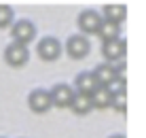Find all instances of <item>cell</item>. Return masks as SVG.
Wrapping results in <instances>:
<instances>
[{"label": "cell", "instance_id": "obj_1", "mask_svg": "<svg viewBox=\"0 0 146 138\" xmlns=\"http://www.w3.org/2000/svg\"><path fill=\"white\" fill-rule=\"evenodd\" d=\"M11 38H13V43H19V45H26L28 47L36 38V25H34V21H30V19H17V21H13Z\"/></svg>", "mask_w": 146, "mask_h": 138}, {"label": "cell", "instance_id": "obj_2", "mask_svg": "<svg viewBox=\"0 0 146 138\" xmlns=\"http://www.w3.org/2000/svg\"><path fill=\"white\" fill-rule=\"evenodd\" d=\"M30 60V49L26 45H19V43H9L4 47V62H7L11 68H21L26 66Z\"/></svg>", "mask_w": 146, "mask_h": 138}, {"label": "cell", "instance_id": "obj_3", "mask_svg": "<svg viewBox=\"0 0 146 138\" xmlns=\"http://www.w3.org/2000/svg\"><path fill=\"white\" fill-rule=\"evenodd\" d=\"M62 51H64V47L55 36H44V38H40L38 45H36V53H38V58L42 60V62H55V60L62 55Z\"/></svg>", "mask_w": 146, "mask_h": 138}, {"label": "cell", "instance_id": "obj_4", "mask_svg": "<svg viewBox=\"0 0 146 138\" xmlns=\"http://www.w3.org/2000/svg\"><path fill=\"white\" fill-rule=\"evenodd\" d=\"M89 51H91V43H89V38L85 36V34H72V36L66 40V53H68V58H72V60L87 58Z\"/></svg>", "mask_w": 146, "mask_h": 138}, {"label": "cell", "instance_id": "obj_5", "mask_svg": "<svg viewBox=\"0 0 146 138\" xmlns=\"http://www.w3.org/2000/svg\"><path fill=\"white\" fill-rule=\"evenodd\" d=\"M28 106H30V111L36 113V115H42V113H47V111H51L53 102H51L49 89H42V87L32 89L30 96H28Z\"/></svg>", "mask_w": 146, "mask_h": 138}, {"label": "cell", "instance_id": "obj_6", "mask_svg": "<svg viewBox=\"0 0 146 138\" xmlns=\"http://www.w3.org/2000/svg\"><path fill=\"white\" fill-rule=\"evenodd\" d=\"M102 23V13L93 11V9H85V11L78 13L76 17V25L80 30V34H98V28Z\"/></svg>", "mask_w": 146, "mask_h": 138}, {"label": "cell", "instance_id": "obj_7", "mask_svg": "<svg viewBox=\"0 0 146 138\" xmlns=\"http://www.w3.org/2000/svg\"><path fill=\"white\" fill-rule=\"evenodd\" d=\"M49 94H51L53 106H57V109H68L72 98H74V87L68 85V83H55L53 87L49 89Z\"/></svg>", "mask_w": 146, "mask_h": 138}, {"label": "cell", "instance_id": "obj_8", "mask_svg": "<svg viewBox=\"0 0 146 138\" xmlns=\"http://www.w3.org/2000/svg\"><path fill=\"white\" fill-rule=\"evenodd\" d=\"M93 76H95V83L100 85V87H108V85H112L114 83V79L121 74L119 72V68H117V64H108V62H102V64H98L95 68L91 70Z\"/></svg>", "mask_w": 146, "mask_h": 138}, {"label": "cell", "instance_id": "obj_9", "mask_svg": "<svg viewBox=\"0 0 146 138\" xmlns=\"http://www.w3.org/2000/svg\"><path fill=\"white\" fill-rule=\"evenodd\" d=\"M125 51H127V45H125L123 38H117V40H106L102 43V55L106 58L108 64H117L125 58Z\"/></svg>", "mask_w": 146, "mask_h": 138}, {"label": "cell", "instance_id": "obj_10", "mask_svg": "<svg viewBox=\"0 0 146 138\" xmlns=\"http://www.w3.org/2000/svg\"><path fill=\"white\" fill-rule=\"evenodd\" d=\"M125 17H127V7L121 2H108L104 4L102 9V19H106V21H112V23H123Z\"/></svg>", "mask_w": 146, "mask_h": 138}, {"label": "cell", "instance_id": "obj_11", "mask_svg": "<svg viewBox=\"0 0 146 138\" xmlns=\"http://www.w3.org/2000/svg\"><path fill=\"white\" fill-rule=\"evenodd\" d=\"M68 109L72 111L74 115H78V117L89 115V113L93 111L91 96H89V94H80V91H74V98H72V102H70V106H68Z\"/></svg>", "mask_w": 146, "mask_h": 138}, {"label": "cell", "instance_id": "obj_12", "mask_svg": "<svg viewBox=\"0 0 146 138\" xmlns=\"http://www.w3.org/2000/svg\"><path fill=\"white\" fill-rule=\"evenodd\" d=\"M98 83H95V76L91 70H83L74 76V91H80V94H93Z\"/></svg>", "mask_w": 146, "mask_h": 138}, {"label": "cell", "instance_id": "obj_13", "mask_svg": "<svg viewBox=\"0 0 146 138\" xmlns=\"http://www.w3.org/2000/svg\"><path fill=\"white\" fill-rule=\"evenodd\" d=\"M91 96V104H93V109H110V102H112V94H110V89L108 87H95L93 94H89Z\"/></svg>", "mask_w": 146, "mask_h": 138}, {"label": "cell", "instance_id": "obj_14", "mask_svg": "<svg viewBox=\"0 0 146 138\" xmlns=\"http://www.w3.org/2000/svg\"><path fill=\"white\" fill-rule=\"evenodd\" d=\"M121 25L119 23H112V21H106V19H102V23H100L98 28V36L106 43V40H117L121 38Z\"/></svg>", "mask_w": 146, "mask_h": 138}, {"label": "cell", "instance_id": "obj_15", "mask_svg": "<svg viewBox=\"0 0 146 138\" xmlns=\"http://www.w3.org/2000/svg\"><path fill=\"white\" fill-rule=\"evenodd\" d=\"M15 21V13L9 4H0V30L2 28H11Z\"/></svg>", "mask_w": 146, "mask_h": 138}, {"label": "cell", "instance_id": "obj_16", "mask_svg": "<svg viewBox=\"0 0 146 138\" xmlns=\"http://www.w3.org/2000/svg\"><path fill=\"white\" fill-rule=\"evenodd\" d=\"M110 106H112L114 111H119V113H125V109H127V91H117V94H112Z\"/></svg>", "mask_w": 146, "mask_h": 138}, {"label": "cell", "instance_id": "obj_17", "mask_svg": "<svg viewBox=\"0 0 146 138\" xmlns=\"http://www.w3.org/2000/svg\"><path fill=\"white\" fill-rule=\"evenodd\" d=\"M108 138H125V134H110Z\"/></svg>", "mask_w": 146, "mask_h": 138}, {"label": "cell", "instance_id": "obj_18", "mask_svg": "<svg viewBox=\"0 0 146 138\" xmlns=\"http://www.w3.org/2000/svg\"><path fill=\"white\" fill-rule=\"evenodd\" d=\"M0 138H4V136H0Z\"/></svg>", "mask_w": 146, "mask_h": 138}]
</instances>
